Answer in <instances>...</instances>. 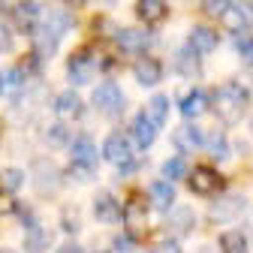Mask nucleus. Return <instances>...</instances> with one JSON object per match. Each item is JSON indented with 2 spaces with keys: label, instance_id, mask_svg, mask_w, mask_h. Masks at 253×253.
Instances as JSON below:
<instances>
[{
  "label": "nucleus",
  "instance_id": "7c9ffc66",
  "mask_svg": "<svg viewBox=\"0 0 253 253\" xmlns=\"http://www.w3.org/2000/svg\"><path fill=\"white\" fill-rule=\"evenodd\" d=\"M229 6V0H202V12L208 18H220V12H223Z\"/></svg>",
  "mask_w": 253,
  "mask_h": 253
},
{
  "label": "nucleus",
  "instance_id": "f704fd0d",
  "mask_svg": "<svg viewBox=\"0 0 253 253\" xmlns=\"http://www.w3.org/2000/svg\"><path fill=\"white\" fill-rule=\"evenodd\" d=\"M73 211H76V208H63V229H67V232H79V229H82V226L76 223Z\"/></svg>",
  "mask_w": 253,
  "mask_h": 253
},
{
  "label": "nucleus",
  "instance_id": "58836bf2",
  "mask_svg": "<svg viewBox=\"0 0 253 253\" xmlns=\"http://www.w3.org/2000/svg\"><path fill=\"white\" fill-rule=\"evenodd\" d=\"M250 133H253V121H250Z\"/></svg>",
  "mask_w": 253,
  "mask_h": 253
},
{
  "label": "nucleus",
  "instance_id": "4be33fe9",
  "mask_svg": "<svg viewBox=\"0 0 253 253\" xmlns=\"http://www.w3.org/2000/svg\"><path fill=\"white\" fill-rule=\"evenodd\" d=\"M172 145L181 151H199L202 148V130H196L193 124H181L172 133Z\"/></svg>",
  "mask_w": 253,
  "mask_h": 253
},
{
  "label": "nucleus",
  "instance_id": "412c9836",
  "mask_svg": "<svg viewBox=\"0 0 253 253\" xmlns=\"http://www.w3.org/2000/svg\"><path fill=\"white\" fill-rule=\"evenodd\" d=\"M136 15L148 24H160L169 18V3L166 0H136Z\"/></svg>",
  "mask_w": 253,
  "mask_h": 253
},
{
  "label": "nucleus",
  "instance_id": "c756f323",
  "mask_svg": "<svg viewBox=\"0 0 253 253\" xmlns=\"http://www.w3.org/2000/svg\"><path fill=\"white\" fill-rule=\"evenodd\" d=\"M24 247H27V250H42V247H48V238H45V232H42V229H34V226H30V235H27Z\"/></svg>",
  "mask_w": 253,
  "mask_h": 253
},
{
  "label": "nucleus",
  "instance_id": "a878e982",
  "mask_svg": "<svg viewBox=\"0 0 253 253\" xmlns=\"http://www.w3.org/2000/svg\"><path fill=\"white\" fill-rule=\"evenodd\" d=\"M202 148L211 154H223L226 151V130L223 126H214L211 133H202Z\"/></svg>",
  "mask_w": 253,
  "mask_h": 253
},
{
  "label": "nucleus",
  "instance_id": "9b49d317",
  "mask_svg": "<svg viewBox=\"0 0 253 253\" xmlns=\"http://www.w3.org/2000/svg\"><path fill=\"white\" fill-rule=\"evenodd\" d=\"M130 139H133L142 151H148V148L157 142V124L151 121L148 112H139V115L130 121Z\"/></svg>",
  "mask_w": 253,
  "mask_h": 253
},
{
  "label": "nucleus",
  "instance_id": "2f4dec72",
  "mask_svg": "<svg viewBox=\"0 0 253 253\" xmlns=\"http://www.w3.org/2000/svg\"><path fill=\"white\" fill-rule=\"evenodd\" d=\"M6 51H12V30L9 24L0 21V54H6Z\"/></svg>",
  "mask_w": 253,
  "mask_h": 253
},
{
  "label": "nucleus",
  "instance_id": "c9c22d12",
  "mask_svg": "<svg viewBox=\"0 0 253 253\" xmlns=\"http://www.w3.org/2000/svg\"><path fill=\"white\" fill-rule=\"evenodd\" d=\"M9 208H12V202H9V193L3 187H0V214H9Z\"/></svg>",
  "mask_w": 253,
  "mask_h": 253
},
{
  "label": "nucleus",
  "instance_id": "20e7f679",
  "mask_svg": "<svg viewBox=\"0 0 253 253\" xmlns=\"http://www.w3.org/2000/svg\"><path fill=\"white\" fill-rule=\"evenodd\" d=\"M187 181L196 196H211V193H223L226 190V178L211 166H199L193 172H187Z\"/></svg>",
  "mask_w": 253,
  "mask_h": 253
},
{
  "label": "nucleus",
  "instance_id": "f8f14e48",
  "mask_svg": "<svg viewBox=\"0 0 253 253\" xmlns=\"http://www.w3.org/2000/svg\"><path fill=\"white\" fill-rule=\"evenodd\" d=\"M175 73L184 79H199L202 76V54L193 45H184L175 51Z\"/></svg>",
  "mask_w": 253,
  "mask_h": 253
},
{
  "label": "nucleus",
  "instance_id": "0eeeda50",
  "mask_svg": "<svg viewBox=\"0 0 253 253\" xmlns=\"http://www.w3.org/2000/svg\"><path fill=\"white\" fill-rule=\"evenodd\" d=\"M115 42H118V48L124 54H145L151 48L154 37L148 34L145 27H124V30H118V34H115Z\"/></svg>",
  "mask_w": 253,
  "mask_h": 253
},
{
  "label": "nucleus",
  "instance_id": "a211bd4d",
  "mask_svg": "<svg viewBox=\"0 0 253 253\" xmlns=\"http://www.w3.org/2000/svg\"><path fill=\"white\" fill-rule=\"evenodd\" d=\"M220 21H223V27L229 34H244L250 27V9L241 6V3H229L223 12H220Z\"/></svg>",
  "mask_w": 253,
  "mask_h": 253
},
{
  "label": "nucleus",
  "instance_id": "1a4fd4ad",
  "mask_svg": "<svg viewBox=\"0 0 253 253\" xmlns=\"http://www.w3.org/2000/svg\"><path fill=\"white\" fill-rule=\"evenodd\" d=\"M42 21V9L34 3V0H18L12 6V24L21 30V34H34Z\"/></svg>",
  "mask_w": 253,
  "mask_h": 253
},
{
  "label": "nucleus",
  "instance_id": "dca6fc26",
  "mask_svg": "<svg viewBox=\"0 0 253 253\" xmlns=\"http://www.w3.org/2000/svg\"><path fill=\"white\" fill-rule=\"evenodd\" d=\"M187 42L193 45L199 54H211V51L220 45V37H217V30H214V27H208V24H193V27H190Z\"/></svg>",
  "mask_w": 253,
  "mask_h": 253
},
{
  "label": "nucleus",
  "instance_id": "423d86ee",
  "mask_svg": "<svg viewBox=\"0 0 253 253\" xmlns=\"http://www.w3.org/2000/svg\"><path fill=\"white\" fill-rule=\"evenodd\" d=\"M121 220H126V229H130L133 238H145L151 232V223H148V205L145 199L136 193L130 202H126V208L121 211Z\"/></svg>",
  "mask_w": 253,
  "mask_h": 253
},
{
  "label": "nucleus",
  "instance_id": "473e14b6",
  "mask_svg": "<svg viewBox=\"0 0 253 253\" xmlns=\"http://www.w3.org/2000/svg\"><path fill=\"white\" fill-rule=\"evenodd\" d=\"M139 238H115L112 241V250H139Z\"/></svg>",
  "mask_w": 253,
  "mask_h": 253
},
{
  "label": "nucleus",
  "instance_id": "6e6552de",
  "mask_svg": "<svg viewBox=\"0 0 253 253\" xmlns=\"http://www.w3.org/2000/svg\"><path fill=\"white\" fill-rule=\"evenodd\" d=\"M100 154H103L106 163L124 166V163H130V157H133V142L126 139V136H121V133H109L106 142H103V148H100Z\"/></svg>",
  "mask_w": 253,
  "mask_h": 253
},
{
  "label": "nucleus",
  "instance_id": "cd10ccee",
  "mask_svg": "<svg viewBox=\"0 0 253 253\" xmlns=\"http://www.w3.org/2000/svg\"><path fill=\"white\" fill-rule=\"evenodd\" d=\"M148 115H151V121H154L157 126L166 124V118H169V100L163 97V93L151 97V103H148Z\"/></svg>",
  "mask_w": 253,
  "mask_h": 253
},
{
  "label": "nucleus",
  "instance_id": "f3484780",
  "mask_svg": "<svg viewBox=\"0 0 253 253\" xmlns=\"http://www.w3.org/2000/svg\"><path fill=\"white\" fill-rule=\"evenodd\" d=\"M121 205L112 193H97V199H93V220L97 223H118L121 220Z\"/></svg>",
  "mask_w": 253,
  "mask_h": 253
},
{
  "label": "nucleus",
  "instance_id": "6ab92c4d",
  "mask_svg": "<svg viewBox=\"0 0 253 253\" xmlns=\"http://www.w3.org/2000/svg\"><path fill=\"white\" fill-rule=\"evenodd\" d=\"M70 151H73V163H79V166H87V169H93V166H97V157H100V151H97V145H93V139H90V136H79V139L70 145Z\"/></svg>",
  "mask_w": 253,
  "mask_h": 253
},
{
  "label": "nucleus",
  "instance_id": "7ed1b4c3",
  "mask_svg": "<svg viewBox=\"0 0 253 253\" xmlns=\"http://www.w3.org/2000/svg\"><path fill=\"white\" fill-rule=\"evenodd\" d=\"M126 100H124V90L118 87V82H103L93 90V109L103 112L106 118H118L124 112Z\"/></svg>",
  "mask_w": 253,
  "mask_h": 253
},
{
  "label": "nucleus",
  "instance_id": "ddd939ff",
  "mask_svg": "<svg viewBox=\"0 0 253 253\" xmlns=\"http://www.w3.org/2000/svg\"><path fill=\"white\" fill-rule=\"evenodd\" d=\"M208 109H211V97H208V90H202V87H193L190 93H184V97L178 100V112H181L187 121L205 115Z\"/></svg>",
  "mask_w": 253,
  "mask_h": 253
},
{
  "label": "nucleus",
  "instance_id": "b1692460",
  "mask_svg": "<svg viewBox=\"0 0 253 253\" xmlns=\"http://www.w3.org/2000/svg\"><path fill=\"white\" fill-rule=\"evenodd\" d=\"M250 247V238L247 232H238V229H229L220 235V250H226V253H244Z\"/></svg>",
  "mask_w": 253,
  "mask_h": 253
},
{
  "label": "nucleus",
  "instance_id": "39448f33",
  "mask_svg": "<svg viewBox=\"0 0 253 253\" xmlns=\"http://www.w3.org/2000/svg\"><path fill=\"white\" fill-rule=\"evenodd\" d=\"M97 70H100V60L93 57V48H79L67 63V76L73 84H87Z\"/></svg>",
  "mask_w": 253,
  "mask_h": 253
},
{
  "label": "nucleus",
  "instance_id": "e433bc0d",
  "mask_svg": "<svg viewBox=\"0 0 253 253\" xmlns=\"http://www.w3.org/2000/svg\"><path fill=\"white\" fill-rule=\"evenodd\" d=\"M247 235H253V208H250V214H247Z\"/></svg>",
  "mask_w": 253,
  "mask_h": 253
},
{
  "label": "nucleus",
  "instance_id": "393cba45",
  "mask_svg": "<svg viewBox=\"0 0 253 253\" xmlns=\"http://www.w3.org/2000/svg\"><path fill=\"white\" fill-rule=\"evenodd\" d=\"M24 181H27V175L18 166H6L3 172H0V187H3L6 193H18V190L24 187Z\"/></svg>",
  "mask_w": 253,
  "mask_h": 253
},
{
  "label": "nucleus",
  "instance_id": "5701e85b",
  "mask_svg": "<svg viewBox=\"0 0 253 253\" xmlns=\"http://www.w3.org/2000/svg\"><path fill=\"white\" fill-rule=\"evenodd\" d=\"M148 196L160 211H166L169 205H175V187L169 184V178L166 181H151L148 184Z\"/></svg>",
  "mask_w": 253,
  "mask_h": 253
},
{
  "label": "nucleus",
  "instance_id": "9d476101",
  "mask_svg": "<svg viewBox=\"0 0 253 253\" xmlns=\"http://www.w3.org/2000/svg\"><path fill=\"white\" fill-rule=\"evenodd\" d=\"M196 226V214H193V208L190 205H178V208H166V232L169 235H175V238H181V235H187L190 229Z\"/></svg>",
  "mask_w": 253,
  "mask_h": 253
},
{
  "label": "nucleus",
  "instance_id": "72a5a7b5",
  "mask_svg": "<svg viewBox=\"0 0 253 253\" xmlns=\"http://www.w3.org/2000/svg\"><path fill=\"white\" fill-rule=\"evenodd\" d=\"M235 48H238V54H241V57L250 63V67H253V37H250V40H241Z\"/></svg>",
  "mask_w": 253,
  "mask_h": 253
},
{
  "label": "nucleus",
  "instance_id": "2eb2a0df",
  "mask_svg": "<svg viewBox=\"0 0 253 253\" xmlns=\"http://www.w3.org/2000/svg\"><path fill=\"white\" fill-rule=\"evenodd\" d=\"M163 63L157 60V57H142V60H136V67H133V76H136V82L142 84V87H154V84H160L163 82Z\"/></svg>",
  "mask_w": 253,
  "mask_h": 253
},
{
  "label": "nucleus",
  "instance_id": "bb28decb",
  "mask_svg": "<svg viewBox=\"0 0 253 253\" xmlns=\"http://www.w3.org/2000/svg\"><path fill=\"white\" fill-rule=\"evenodd\" d=\"M45 142L51 145V148H67L70 145V126L67 124H51L48 130H45Z\"/></svg>",
  "mask_w": 253,
  "mask_h": 253
},
{
  "label": "nucleus",
  "instance_id": "4468645a",
  "mask_svg": "<svg viewBox=\"0 0 253 253\" xmlns=\"http://www.w3.org/2000/svg\"><path fill=\"white\" fill-rule=\"evenodd\" d=\"M51 109H54V115L60 121H70V118H82L84 115V103H82V97L76 90H60L54 97V103H51Z\"/></svg>",
  "mask_w": 253,
  "mask_h": 253
},
{
  "label": "nucleus",
  "instance_id": "c85d7f7f",
  "mask_svg": "<svg viewBox=\"0 0 253 253\" xmlns=\"http://www.w3.org/2000/svg\"><path fill=\"white\" fill-rule=\"evenodd\" d=\"M187 160L184 157H172V160H166L163 163V175L169 178V181H181V178H187Z\"/></svg>",
  "mask_w": 253,
  "mask_h": 253
},
{
  "label": "nucleus",
  "instance_id": "aec40b11",
  "mask_svg": "<svg viewBox=\"0 0 253 253\" xmlns=\"http://www.w3.org/2000/svg\"><path fill=\"white\" fill-rule=\"evenodd\" d=\"M24 90V70L21 67H6L0 70V97L3 100H12Z\"/></svg>",
  "mask_w": 253,
  "mask_h": 253
},
{
  "label": "nucleus",
  "instance_id": "4c0bfd02",
  "mask_svg": "<svg viewBox=\"0 0 253 253\" xmlns=\"http://www.w3.org/2000/svg\"><path fill=\"white\" fill-rule=\"evenodd\" d=\"M103 3H115V0H103Z\"/></svg>",
  "mask_w": 253,
  "mask_h": 253
},
{
  "label": "nucleus",
  "instance_id": "f257e3e1",
  "mask_svg": "<svg viewBox=\"0 0 253 253\" xmlns=\"http://www.w3.org/2000/svg\"><path fill=\"white\" fill-rule=\"evenodd\" d=\"M247 103H250V90H247L244 84H238V82L220 84V87L214 90V97H211V109L223 118V121H229V124L244 115Z\"/></svg>",
  "mask_w": 253,
  "mask_h": 253
},
{
  "label": "nucleus",
  "instance_id": "f03ea898",
  "mask_svg": "<svg viewBox=\"0 0 253 253\" xmlns=\"http://www.w3.org/2000/svg\"><path fill=\"white\" fill-rule=\"evenodd\" d=\"M247 211V196L241 193H223L208 205V220L211 223H235Z\"/></svg>",
  "mask_w": 253,
  "mask_h": 253
}]
</instances>
